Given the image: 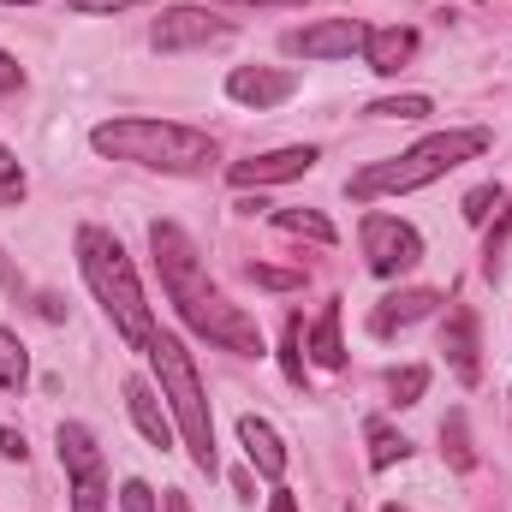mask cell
Wrapping results in <instances>:
<instances>
[{
    "label": "cell",
    "instance_id": "obj_1",
    "mask_svg": "<svg viewBox=\"0 0 512 512\" xmlns=\"http://www.w3.org/2000/svg\"><path fill=\"white\" fill-rule=\"evenodd\" d=\"M489 149V131L483 126H459V131H435L423 143H411L405 155H387V161H370L364 173H352V197L358 203H376V197H405V191H423L435 179H447L453 167L477 161Z\"/></svg>",
    "mask_w": 512,
    "mask_h": 512
},
{
    "label": "cell",
    "instance_id": "obj_2",
    "mask_svg": "<svg viewBox=\"0 0 512 512\" xmlns=\"http://www.w3.org/2000/svg\"><path fill=\"white\" fill-rule=\"evenodd\" d=\"M90 149L108 161L155 167V173H203L221 155L209 131L173 126V120H102L90 131Z\"/></svg>",
    "mask_w": 512,
    "mask_h": 512
},
{
    "label": "cell",
    "instance_id": "obj_3",
    "mask_svg": "<svg viewBox=\"0 0 512 512\" xmlns=\"http://www.w3.org/2000/svg\"><path fill=\"white\" fill-rule=\"evenodd\" d=\"M78 268H84L96 304L114 316L120 340L137 346V352H149L155 316H149V304H143V286H137V268H131L126 245H120L114 233H102V227H78Z\"/></svg>",
    "mask_w": 512,
    "mask_h": 512
},
{
    "label": "cell",
    "instance_id": "obj_4",
    "mask_svg": "<svg viewBox=\"0 0 512 512\" xmlns=\"http://www.w3.org/2000/svg\"><path fill=\"white\" fill-rule=\"evenodd\" d=\"M149 364H155V382H161L167 411H173V417H179V429H185L191 459L215 477V417H209V393H203V382H197L191 352H185L173 334H161V328H155V340H149Z\"/></svg>",
    "mask_w": 512,
    "mask_h": 512
},
{
    "label": "cell",
    "instance_id": "obj_5",
    "mask_svg": "<svg viewBox=\"0 0 512 512\" xmlns=\"http://www.w3.org/2000/svg\"><path fill=\"white\" fill-rule=\"evenodd\" d=\"M149 251H155V268H161V286H167V298L179 304V316L191 322L209 298H215V280H209V268H203V256L197 245L185 239V227H173V221H155L149 227Z\"/></svg>",
    "mask_w": 512,
    "mask_h": 512
},
{
    "label": "cell",
    "instance_id": "obj_6",
    "mask_svg": "<svg viewBox=\"0 0 512 512\" xmlns=\"http://www.w3.org/2000/svg\"><path fill=\"white\" fill-rule=\"evenodd\" d=\"M60 465L72 477V512H108V459L84 423H60Z\"/></svg>",
    "mask_w": 512,
    "mask_h": 512
},
{
    "label": "cell",
    "instance_id": "obj_7",
    "mask_svg": "<svg viewBox=\"0 0 512 512\" xmlns=\"http://www.w3.org/2000/svg\"><path fill=\"white\" fill-rule=\"evenodd\" d=\"M364 256H370V268L393 280V274H405V268H417L423 262V239H417V227L411 221H393V215H364Z\"/></svg>",
    "mask_w": 512,
    "mask_h": 512
},
{
    "label": "cell",
    "instance_id": "obj_8",
    "mask_svg": "<svg viewBox=\"0 0 512 512\" xmlns=\"http://www.w3.org/2000/svg\"><path fill=\"white\" fill-rule=\"evenodd\" d=\"M233 24L227 18H215L209 6H167L161 18H155V30H149V42L161 48V54H185V48H203V42H221Z\"/></svg>",
    "mask_w": 512,
    "mask_h": 512
},
{
    "label": "cell",
    "instance_id": "obj_9",
    "mask_svg": "<svg viewBox=\"0 0 512 512\" xmlns=\"http://www.w3.org/2000/svg\"><path fill=\"white\" fill-rule=\"evenodd\" d=\"M322 155H316V143H292V149H268V155H251V161H233L227 167V179L239 185V191H262V185H286V179H304L310 167H316Z\"/></svg>",
    "mask_w": 512,
    "mask_h": 512
},
{
    "label": "cell",
    "instance_id": "obj_10",
    "mask_svg": "<svg viewBox=\"0 0 512 512\" xmlns=\"http://www.w3.org/2000/svg\"><path fill=\"white\" fill-rule=\"evenodd\" d=\"M364 36H370V24H358V18H322V24L292 30L286 48L304 54V60H352L364 48Z\"/></svg>",
    "mask_w": 512,
    "mask_h": 512
},
{
    "label": "cell",
    "instance_id": "obj_11",
    "mask_svg": "<svg viewBox=\"0 0 512 512\" xmlns=\"http://www.w3.org/2000/svg\"><path fill=\"white\" fill-rule=\"evenodd\" d=\"M298 90V78L292 72H280V66H239L233 78H227V96L239 102V108H280L286 96Z\"/></svg>",
    "mask_w": 512,
    "mask_h": 512
},
{
    "label": "cell",
    "instance_id": "obj_12",
    "mask_svg": "<svg viewBox=\"0 0 512 512\" xmlns=\"http://www.w3.org/2000/svg\"><path fill=\"white\" fill-rule=\"evenodd\" d=\"M441 352H447V364H453V376L471 387L483 370H477V316L465 310V304H453L447 310V328H441Z\"/></svg>",
    "mask_w": 512,
    "mask_h": 512
},
{
    "label": "cell",
    "instance_id": "obj_13",
    "mask_svg": "<svg viewBox=\"0 0 512 512\" xmlns=\"http://www.w3.org/2000/svg\"><path fill=\"white\" fill-rule=\"evenodd\" d=\"M411 54H417V30H405V24H387V30H370V36H364V66L382 72V78L405 72Z\"/></svg>",
    "mask_w": 512,
    "mask_h": 512
},
{
    "label": "cell",
    "instance_id": "obj_14",
    "mask_svg": "<svg viewBox=\"0 0 512 512\" xmlns=\"http://www.w3.org/2000/svg\"><path fill=\"white\" fill-rule=\"evenodd\" d=\"M126 405H131V423L143 429V441L149 447H173V417H167V405L155 399V387L149 382H126Z\"/></svg>",
    "mask_w": 512,
    "mask_h": 512
},
{
    "label": "cell",
    "instance_id": "obj_15",
    "mask_svg": "<svg viewBox=\"0 0 512 512\" xmlns=\"http://www.w3.org/2000/svg\"><path fill=\"white\" fill-rule=\"evenodd\" d=\"M239 441H245V459H251L268 483H280V477H286V447H280V435H274L262 417H251V411L239 417Z\"/></svg>",
    "mask_w": 512,
    "mask_h": 512
},
{
    "label": "cell",
    "instance_id": "obj_16",
    "mask_svg": "<svg viewBox=\"0 0 512 512\" xmlns=\"http://www.w3.org/2000/svg\"><path fill=\"white\" fill-rule=\"evenodd\" d=\"M441 304V292H429V286H417V292H393L376 304V316H370V328L376 334H393V328H411V322H423L429 310Z\"/></svg>",
    "mask_w": 512,
    "mask_h": 512
},
{
    "label": "cell",
    "instance_id": "obj_17",
    "mask_svg": "<svg viewBox=\"0 0 512 512\" xmlns=\"http://www.w3.org/2000/svg\"><path fill=\"white\" fill-rule=\"evenodd\" d=\"M310 358H316L322 370H340V364H346V346H340V304H322V316H316V328H310Z\"/></svg>",
    "mask_w": 512,
    "mask_h": 512
},
{
    "label": "cell",
    "instance_id": "obj_18",
    "mask_svg": "<svg viewBox=\"0 0 512 512\" xmlns=\"http://www.w3.org/2000/svg\"><path fill=\"white\" fill-rule=\"evenodd\" d=\"M411 453V441L393 429V423H382V417H370V471H387V465H399Z\"/></svg>",
    "mask_w": 512,
    "mask_h": 512
},
{
    "label": "cell",
    "instance_id": "obj_19",
    "mask_svg": "<svg viewBox=\"0 0 512 512\" xmlns=\"http://www.w3.org/2000/svg\"><path fill=\"white\" fill-rule=\"evenodd\" d=\"M274 227L292 233V239H316V245H334V227L316 215V209H274Z\"/></svg>",
    "mask_w": 512,
    "mask_h": 512
},
{
    "label": "cell",
    "instance_id": "obj_20",
    "mask_svg": "<svg viewBox=\"0 0 512 512\" xmlns=\"http://www.w3.org/2000/svg\"><path fill=\"white\" fill-rule=\"evenodd\" d=\"M24 382H30V358H24L18 334H12V328H0V387H6V393H18Z\"/></svg>",
    "mask_w": 512,
    "mask_h": 512
},
{
    "label": "cell",
    "instance_id": "obj_21",
    "mask_svg": "<svg viewBox=\"0 0 512 512\" xmlns=\"http://www.w3.org/2000/svg\"><path fill=\"white\" fill-rule=\"evenodd\" d=\"M441 441H447V459H453V471H471V465H477V453H471V435H465V411H447V423H441Z\"/></svg>",
    "mask_w": 512,
    "mask_h": 512
},
{
    "label": "cell",
    "instance_id": "obj_22",
    "mask_svg": "<svg viewBox=\"0 0 512 512\" xmlns=\"http://www.w3.org/2000/svg\"><path fill=\"white\" fill-rule=\"evenodd\" d=\"M429 108H435L429 96H387V102H376L370 114H376V120H423Z\"/></svg>",
    "mask_w": 512,
    "mask_h": 512
},
{
    "label": "cell",
    "instance_id": "obj_23",
    "mask_svg": "<svg viewBox=\"0 0 512 512\" xmlns=\"http://www.w3.org/2000/svg\"><path fill=\"white\" fill-rule=\"evenodd\" d=\"M24 191H30V185H24V167H18V155L0 143V203H24Z\"/></svg>",
    "mask_w": 512,
    "mask_h": 512
},
{
    "label": "cell",
    "instance_id": "obj_24",
    "mask_svg": "<svg viewBox=\"0 0 512 512\" xmlns=\"http://www.w3.org/2000/svg\"><path fill=\"white\" fill-rule=\"evenodd\" d=\"M501 203H507V197H501V185H477V191L465 197V221H471V227H483Z\"/></svg>",
    "mask_w": 512,
    "mask_h": 512
},
{
    "label": "cell",
    "instance_id": "obj_25",
    "mask_svg": "<svg viewBox=\"0 0 512 512\" xmlns=\"http://www.w3.org/2000/svg\"><path fill=\"white\" fill-rule=\"evenodd\" d=\"M423 387H429V370H423V364L393 370V399H399V405H417V399H423Z\"/></svg>",
    "mask_w": 512,
    "mask_h": 512
},
{
    "label": "cell",
    "instance_id": "obj_26",
    "mask_svg": "<svg viewBox=\"0 0 512 512\" xmlns=\"http://www.w3.org/2000/svg\"><path fill=\"white\" fill-rule=\"evenodd\" d=\"M251 280L268 286V292H298V286H304V274H292V268H262V262H251Z\"/></svg>",
    "mask_w": 512,
    "mask_h": 512
},
{
    "label": "cell",
    "instance_id": "obj_27",
    "mask_svg": "<svg viewBox=\"0 0 512 512\" xmlns=\"http://www.w3.org/2000/svg\"><path fill=\"white\" fill-rule=\"evenodd\" d=\"M298 346H304V322H286V346H280V352H286V376L304 387V358H298Z\"/></svg>",
    "mask_w": 512,
    "mask_h": 512
},
{
    "label": "cell",
    "instance_id": "obj_28",
    "mask_svg": "<svg viewBox=\"0 0 512 512\" xmlns=\"http://www.w3.org/2000/svg\"><path fill=\"white\" fill-rule=\"evenodd\" d=\"M507 239H512V203L501 209V221H495V233H489V274L501 268V251H507Z\"/></svg>",
    "mask_w": 512,
    "mask_h": 512
},
{
    "label": "cell",
    "instance_id": "obj_29",
    "mask_svg": "<svg viewBox=\"0 0 512 512\" xmlns=\"http://www.w3.org/2000/svg\"><path fill=\"white\" fill-rule=\"evenodd\" d=\"M120 512H155V489L149 483H126L120 489Z\"/></svg>",
    "mask_w": 512,
    "mask_h": 512
},
{
    "label": "cell",
    "instance_id": "obj_30",
    "mask_svg": "<svg viewBox=\"0 0 512 512\" xmlns=\"http://www.w3.org/2000/svg\"><path fill=\"white\" fill-rule=\"evenodd\" d=\"M18 84H24V72H18V60H12V54L0 48V96H12Z\"/></svg>",
    "mask_w": 512,
    "mask_h": 512
},
{
    "label": "cell",
    "instance_id": "obj_31",
    "mask_svg": "<svg viewBox=\"0 0 512 512\" xmlns=\"http://www.w3.org/2000/svg\"><path fill=\"white\" fill-rule=\"evenodd\" d=\"M72 12H126V6H137V0H66Z\"/></svg>",
    "mask_w": 512,
    "mask_h": 512
},
{
    "label": "cell",
    "instance_id": "obj_32",
    "mask_svg": "<svg viewBox=\"0 0 512 512\" xmlns=\"http://www.w3.org/2000/svg\"><path fill=\"white\" fill-rule=\"evenodd\" d=\"M0 453H6V459H24V435H18V429H0Z\"/></svg>",
    "mask_w": 512,
    "mask_h": 512
},
{
    "label": "cell",
    "instance_id": "obj_33",
    "mask_svg": "<svg viewBox=\"0 0 512 512\" xmlns=\"http://www.w3.org/2000/svg\"><path fill=\"white\" fill-rule=\"evenodd\" d=\"M161 512H191V501H185L179 489H167V501H161Z\"/></svg>",
    "mask_w": 512,
    "mask_h": 512
},
{
    "label": "cell",
    "instance_id": "obj_34",
    "mask_svg": "<svg viewBox=\"0 0 512 512\" xmlns=\"http://www.w3.org/2000/svg\"><path fill=\"white\" fill-rule=\"evenodd\" d=\"M268 512H298V501H292L286 489H274V501H268Z\"/></svg>",
    "mask_w": 512,
    "mask_h": 512
},
{
    "label": "cell",
    "instance_id": "obj_35",
    "mask_svg": "<svg viewBox=\"0 0 512 512\" xmlns=\"http://www.w3.org/2000/svg\"><path fill=\"white\" fill-rule=\"evenodd\" d=\"M227 6H304V0H227Z\"/></svg>",
    "mask_w": 512,
    "mask_h": 512
},
{
    "label": "cell",
    "instance_id": "obj_36",
    "mask_svg": "<svg viewBox=\"0 0 512 512\" xmlns=\"http://www.w3.org/2000/svg\"><path fill=\"white\" fill-rule=\"evenodd\" d=\"M6 6H30V0H6Z\"/></svg>",
    "mask_w": 512,
    "mask_h": 512
},
{
    "label": "cell",
    "instance_id": "obj_37",
    "mask_svg": "<svg viewBox=\"0 0 512 512\" xmlns=\"http://www.w3.org/2000/svg\"><path fill=\"white\" fill-rule=\"evenodd\" d=\"M382 512H405V507H382Z\"/></svg>",
    "mask_w": 512,
    "mask_h": 512
}]
</instances>
